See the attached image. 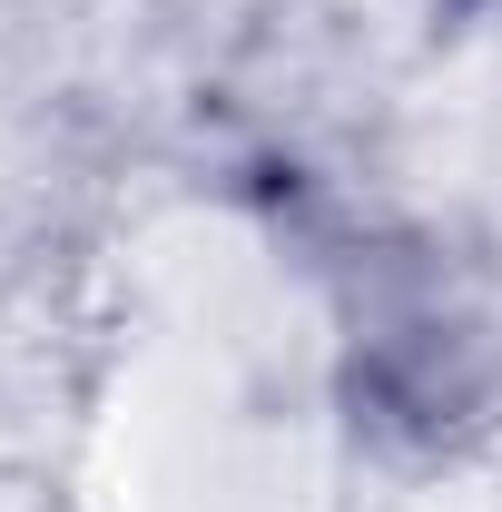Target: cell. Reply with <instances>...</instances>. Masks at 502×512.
Instances as JSON below:
<instances>
[{
	"label": "cell",
	"mask_w": 502,
	"mask_h": 512,
	"mask_svg": "<svg viewBox=\"0 0 502 512\" xmlns=\"http://www.w3.org/2000/svg\"><path fill=\"white\" fill-rule=\"evenodd\" d=\"M296 345L256 325L237 256L178 276L158 335L128 345L119 503L128 512H315Z\"/></svg>",
	"instance_id": "cell-1"
}]
</instances>
